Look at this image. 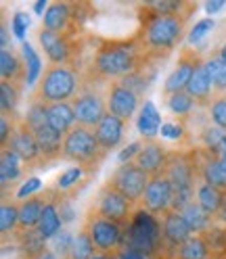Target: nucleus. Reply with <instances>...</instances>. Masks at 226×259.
Returning a JSON list of instances; mask_svg holds the SVG:
<instances>
[{
	"label": "nucleus",
	"mask_w": 226,
	"mask_h": 259,
	"mask_svg": "<svg viewBox=\"0 0 226 259\" xmlns=\"http://www.w3.org/2000/svg\"><path fill=\"white\" fill-rule=\"evenodd\" d=\"M96 255V247L86 230V226L78 230V234L73 236L71 242V251H69V259H92Z\"/></svg>",
	"instance_id": "4c0bfd02"
},
{
	"label": "nucleus",
	"mask_w": 226,
	"mask_h": 259,
	"mask_svg": "<svg viewBox=\"0 0 226 259\" xmlns=\"http://www.w3.org/2000/svg\"><path fill=\"white\" fill-rule=\"evenodd\" d=\"M11 23H13V34L17 36L19 40H23V38H25V31H27V27H29V15L23 13V11H17Z\"/></svg>",
	"instance_id": "a18cd8bd"
},
{
	"label": "nucleus",
	"mask_w": 226,
	"mask_h": 259,
	"mask_svg": "<svg viewBox=\"0 0 226 259\" xmlns=\"http://www.w3.org/2000/svg\"><path fill=\"white\" fill-rule=\"evenodd\" d=\"M159 222H161V249L170 247L176 253V249L193 236L189 224H186V220L182 218L180 211L170 209L168 213H164L159 218Z\"/></svg>",
	"instance_id": "f3484780"
},
{
	"label": "nucleus",
	"mask_w": 226,
	"mask_h": 259,
	"mask_svg": "<svg viewBox=\"0 0 226 259\" xmlns=\"http://www.w3.org/2000/svg\"><path fill=\"white\" fill-rule=\"evenodd\" d=\"M199 140H201V149L212 153L214 157H220L226 151V130H222L214 123H209L201 130Z\"/></svg>",
	"instance_id": "7c9ffc66"
},
{
	"label": "nucleus",
	"mask_w": 226,
	"mask_h": 259,
	"mask_svg": "<svg viewBox=\"0 0 226 259\" xmlns=\"http://www.w3.org/2000/svg\"><path fill=\"white\" fill-rule=\"evenodd\" d=\"M80 9L82 5H67V3H53L46 7V13L42 15V27L55 34H73V23L80 17Z\"/></svg>",
	"instance_id": "4468645a"
},
{
	"label": "nucleus",
	"mask_w": 226,
	"mask_h": 259,
	"mask_svg": "<svg viewBox=\"0 0 226 259\" xmlns=\"http://www.w3.org/2000/svg\"><path fill=\"white\" fill-rule=\"evenodd\" d=\"M15 232H19V205L5 199L0 207V234L7 238Z\"/></svg>",
	"instance_id": "c9c22d12"
},
{
	"label": "nucleus",
	"mask_w": 226,
	"mask_h": 259,
	"mask_svg": "<svg viewBox=\"0 0 226 259\" xmlns=\"http://www.w3.org/2000/svg\"><path fill=\"white\" fill-rule=\"evenodd\" d=\"M0 34H3V38H0V51H5V48H9V44H11V38H9V25H7V19H3V29H0Z\"/></svg>",
	"instance_id": "603ef678"
},
{
	"label": "nucleus",
	"mask_w": 226,
	"mask_h": 259,
	"mask_svg": "<svg viewBox=\"0 0 226 259\" xmlns=\"http://www.w3.org/2000/svg\"><path fill=\"white\" fill-rule=\"evenodd\" d=\"M220 259H226V245H224V253H222V257Z\"/></svg>",
	"instance_id": "680f3d73"
},
{
	"label": "nucleus",
	"mask_w": 226,
	"mask_h": 259,
	"mask_svg": "<svg viewBox=\"0 0 226 259\" xmlns=\"http://www.w3.org/2000/svg\"><path fill=\"white\" fill-rule=\"evenodd\" d=\"M166 107H168V111L172 113V115H176V117H189L191 113L197 109V103H195V99H193L186 90H182V92H176V94L168 96Z\"/></svg>",
	"instance_id": "58836bf2"
},
{
	"label": "nucleus",
	"mask_w": 226,
	"mask_h": 259,
	"mask_svg": "<svg viewBox=\"0 0 226 259\" xmlns=\"http://www.w3.org/2000/svg\"><path fill=\"white\" fill-rule=\"evenodd\" d=\"M214 25H216V23H214V19H212V17L197 21V23H195V27H193V29H191V34H189V42H191V44H197L199 40H203V38L209 34V31L214 29Z\"/></svg>",
	"instance_id": "c03bdc74"
},
{
	"label": "nucleus",
	"mask_w": 226,
	"mask_h": 259,
	"mask_svg": "<svg viewBox=\"0 0 226 259\" xmlns=\"http://www.w3.org/2000/svg\"><path fill=\"white\" fill-rule=\"evenodd\" d=\"M149 174H144L134 161L130 163H122L113 169V174L109 176L107 184L111 188H116L118 192H122L128 201H132L134 205L142 201L144 197V190H147L149 184Z\"/></svg>",
	"instance_id": "6e6552de"
},
{
	"label": "nucleus",
	"mask_w": 226,
	"mask_h": 259,
	"mask_svg": "<svg viewBox=\"0 0 226 259\" xmlns=\"http://www.w3.org/2000/svg\"><path fill=\"white\" fill-rule=\"evenodd\" d=\"M34 136L38 140V147H40L44 163H51V161H57V159L63 157V138L65 136H61L55 127L44 125V127L36 130Z\"/></svg>",
	"instance_id": "5701e85b"
},
{
	"label": "nucleus",
	"mask_w": 226,
	"mask_h": 259,
	"mask_svg": "<svg viewBox=\"0 0 226 259\" xmlns=\"http://www.w3.org/2000/svg\"><path fill=\"white\" fill-rule=\"evenodd\" d=\"M161 125L164 123H161V115L155 109V105L151 101H144V105L140 107V113H138V121H136V127H138L142 140H155Z\"/></svg>",
	"instance_id": "bb28decb"
},
{
	"label": "nucleus",
	"mask_w": 226,
	"mask_h": 259,
	"mask_svg": "<svg viewBox=\"0 0 226 259\" xmlns=\"http://www.w3.org/2000/svg\"><path fill=\"white\" fill-rule=\"evenodd\" d=\"M59 207V213H61V220L63 222H71L73 220V211H71V205L69 203H57Z\"/></svg>",
	"instance_id": "3c124183"
},
{
	"label": "nucleus",
	"mask_w": 226,
	"mask_h": 259,
	"mask_svg": "<svg viewBox=\"0 0 226 259\" xmlns=\"http://www.w3.org/2000/svg\"><path fill=\"white\" fill-rule=\"evenodd\" d=\"M222 7H224V0H214V3H207V5H205V11L212 15V13H218Z\"/></svg>",
	"instance_id": "5fc2aeb1"
},
{
	"label": "nucleus",
	"mask_w": 226,
	"mask_h": 259,
	"mask_svg": "<svg viewBox=\"0 0 226 259\" xmlns=\"http://www.w3.org/2000/svg\"><path fill=\"white\" fill-rule=\"evenodd\" d=\"M203 61H205V59L201 57L199 51L182 48L178 61H176V65H174V69L170 71V75L166 77V82H164V88H161V94H164V99H168V96H172V94H176V92L186 90L193 73L197 71V67H199Z\"/></svg>",
	"instance_id": "9b49d317"
},
{
	"label": "nucleus",
	"mask_w": 226,
	"mask_h": 259,
	"mask_svg": "<svg viewBox=\"0 0 226 259\" xmlns=\"http://www.w3.org/2000/svg\"><path fill=\"white\" fill-rule=\"evenodd\" d=\"M149 61L151 59L144 55L136 36L130 40H107L96 48L88 79L94 84L120 82V79L134 73Z\"/></svg>",
	"instance_id": "f257e3e1"
},
{
	"label": "nucleus",
	"mask_w": 226,
	"mask_h": 259,
	"mask_svg": "<svg viewBox=\"0 0 226 259\" xmlns=\"http://www.w3.org/2000/svg\"><path fill=\"white\" fill-rule=\"evenodd\" d=\"M80 88H82V82H80L73 65H46L36 84V90L31 92V99L46 105L71 103Z\"/></svg>",
	"instance_id": "7ed1b4c3"
},
{
	"label": "nucleus",
	"mask_w": 226,
	"mask_h": 259,
	"mask_svg": "<svg viewBox=\"0 0 226 259\" xmlns=\"http://www.w3.org/2000/svg\"><path fill=\"white\" fill-rule=\"evenodd\" d=\"M212 259H220V257H212Z\"/></svg>",
	"instance_id": "e2e57ef3"
},
{
	"label": "nucleus",
	"mask_w": 226,
	"mask_h": 259,
	"mask_svg": "<svg viewBox=\"0 0 226 259\" xmlns=\"http://www.w3.org/2000/svg\"><path fill=\"white\" fill-rule=\"evenodd\" d=\"M19 123H21V119L0 113V147H3V149L9 147V142H11L13 134L17 132V125H19Z\"/></svg>",
	"instance_id": "79ce46f5"
},
{
	"label": "nucleus",
	"mask_w": 226,
	"mask_h": 259,
	"mask_svg": "<svg viewBox=\"0 0 226 259\" xmlns=\"http://www.w3.org/2000/svg\"><path fill=\"white\" fill-rule=\"evenodd\" d=\"M7 149H11L15 155H17V157L23 161V165H25L27 169L38 167V165L44 163L42 153H40V147H38V140H36L34 132H31V130L23 123V119H21V123L17 125V132L13 134V138H11V142H9Z\"/></svg>",
	"instance_id": "2eb2a0df"
},
{
	"label": "nucleus",
	"mask_w": 226,
	"mask_h": 259,
	"mask_svg": "<svg viewBox=\"0 0 226 259\" xmlns=\"http://www.w3.org/2000/svg\"><path fill=\"white\" fill-rule=\"evenodd\" d=\"M207 115H209V119H212L214 125L226 130V94L216 96V99L212 101V105L207 107Z\"/></svg>",
	"instance_id": "a19ab883"
},
{
	"label": "nucleus",
	"mask_w": 226,
	"mask_h": 259,
	"mask_svg": "<svg viewBox=\"0 0 226 259\" xmlns=\"http://www.w3.org/2000/svg\"><path fill=\"white\" fill-rule=\"evenodd\" d=\"M216 224H220V226H224L226 228V197H224V203H222V207H220V211L216 213Z\"/></svg>",
	"instance_id": "864d4df0"
},
{
	"label": "nucleus",
	"mask_w": 226,
	"mask_h": 259,
	"mask_svg": "<svg viewBox=\"0 0 226 259\" xmlns=\"http://www.w3.org/2000/svg\"><path fill=\"white\" fill-rule=\"evenodd\" d=\"M224 197H226V192L214 188V186H209L205 182H199L197 188H195V201L197 205L203 209V211H207L212 218H216V213L220 211V207L224 203Z\"/></svg>",
	"instance_id": "cd10ccee"
},
{
	"label": "nucleus",
	"mask_w": 226,
	"mask_h": 259,
	"mask_svg": "<svg viewBox=\"0 0 226 259\" xmlns=\"http://www.w3.org/2000/svg\"><path fill=\"white\" fill-rule=\"evenodd\" d=\"M34 11H36L38 15L44 11V0H38V3H36V7H34ZM44 13H46V11H44Z\"/></svg>",
	"instance_id": "4d7b16f0"
},
{
	"label": "nucleus",
	"mask_w": 226,
	"mask_h": 259,
	"mask_svg": "<svg viewBox=\"0 0 226 259\" xmlns=\"http://www.w3.org/2000/svg\"><path fill=\"white\" fill-rule=\"evenodd\" d=\"M126 247H132L147 257L161 251V222L140 207L126 228Z\"/></svg>",
	"instance_id": "39448f33"
},
{
	"label": "nucleus",
	"mask_w": 226,
	"mask_h": 259,
	"mask_svg": "<svg viewBox=\"0 0 226 259\" xmlns=\"http://www.w3.org/2000/svg\"><path fill=\"white\" fill-rule=\"evenodd\" d=\"M23 161L11 149L0 151V184H3V192H7L9 184H15L23 176Z\"/></svg>",
	"instance_id": "a878e982"
},
{
	"label": "nucleus",
	"mask_w": 226,
	"mask_h": 259,
	"mask_svg": "<svg viewBox=\"0 0 226 259\" xmlns=\"http://www.w3.org/2000/svg\"><path fill=\"white\" fill-rule=\"evenodd\" d=\"M107 153L101 149V144L96 142L94 130L76 125L69 134L63 138V159L76 163V167H82L84 171H94L103 163Z\"/></svg>",
	"instance_id": "20e7f679"
},
{
	"label": "nucleus",
	"mask_w": 226,
	"mask_h": 259,
	"mask_svg": "<svg viewBox=\"0 0 226 259\" xmlns=\"http://www.w3.org/2000/svg\"><path fill=\"white\" fill-rule=\"evenodd\" d=\"M84 176V169L82 167H69L65 169L59 178H57V184H55V190H67L71 186H76Z\"/></svg>",
	"instance_id": "37998d69"
},
{
	"label": "nucleus",
	"mask_w": 226,
	"mask_h": 259,
	"mask_svg": "<svg viewBox=\"0 0 226 259\" xmlns=\"http://www.w3.org/2000/svg\"><path fill=\"white\" fill-rule=\"evenodd\" d=\"M193 155H195V165L199 171V182H205L209 186L226 192V169L220 163V159L203 149L193 151Z\"/></svg>",
	"instance_id": "6ab92c4d"
},
{
	"label": "nucleus",
	"mask_w": 226,
	"mask_h": 259,
	"mask_svg": "<svg viewBox=\"0 0 226 259\" xmlns=\"http://www.w3.org/2000/svg\"><path fill=\"white\" fill-rule=\"evenodd\" d=\"M174 259H176V257H174Z\"/></svg>",
	"instance_id": "0e129e2a"
},
{
	"label": "nucleus",
	"mask_w": 226,
	"mask_h": 259,
	"mask_svg": "<svg viewBox=\"0 0 226 259\" xmlns=\"http://www.w3.org/2000/svg\"><path fill=\"white\" fill-rule=\"evenodd\" d=\"M17 240H19V251L27 259H40V257H44L48 253L46 251V240L38 234V230L17 232Z\"/></svg>",
	"instance_id": "2f4dec72"
},
{
	"label": "nucleus",
	"mask_w": 226,
	"mask_h": 259,
	"mask_svg": "<svg viewBox=\"0 0 226 259\" xmlns=\"http://www.w3.org/2000/svg\"><path fill=\"white\" fill-rule=\"evenodd\" d=\"M124 132H126V121H122L116 115H111V113H107V115L101 119V123L94 127L96 142L101 144V149L105 153L120 147L122 140H124Z\"/></svg>",
	"instance_id": "412c9836"
},
{
	"label": "nucleus",
	"mask_w": 226,
	"mask_h": 259,
	"mask_svg": "<svg viewBox=\"0 0 226 259\" xmlns=\"http://www.w3.org/2000/svg\"><path fill=\"white\" fill-rule=\"evenodd\" d=\"M61 213H59V207H57V199L51 201L46 207H44V213H42V220L38 224V234L44 238V240H53L59 232H61Z\"/></svg>",
	"instance_id": "c85d7f7f"
},
{
	"label": "nucleus",
	"mask_w": 226,
	"mask_h": 259,
	"mask_svg": "<svg viewBox=\"0 0 226 259\" xmlns=\"http://www.w3.org/2000/svg\"><path fill=\"white\" fill-rule=\"evenodd\" d=\"M38 42L46 53L48 65H73V44L71 36L55 34L44 27L38 29Z\"/></svg>",
	"instance_id": "ddd939ff"
},
{
	"label": "nucleus",
	"mask_w": 226,
	"mask_h": 259,
	"mask_svg": "<svg viewBox=\"0 0 226 259\" xmlns=\"http://www.w3.org/2000/svg\"><path fill=\"white\" fill-rule=\"evenodd\" d=\"M55 194H57V190H46V192L31 194V197L19 201V232L38 228L42 213H44V207L51 201H55Z\"/></svg>",
	"instance_id": "a211bd4d"
},
{
	"label": "nucleus",
	"mask_w": 226,
	"mask_h": 259,
	"mask_svg": "<svg viewBox=\"0 0 226 259\" xmlns=\"http://www.w3.org/2000/svg\"><path fill=\"white\" fill-rule=\"evenodd\" d=\"M138 103H140L138 96L130 88H126L122 82L109 84V88H107V113H111V115H116L128 123L134 117Z\"/></svg>",
	"instance_id": "dca6fc26"
},
{
	"label": "nucleus",
	"mask_w": 226,
	"mask_h": 259,
	"mask_svg": "<svg viewBox=\"0 0 226 259\" xmlns=\"http://www.w3.org/2000/svg\"><path fill=\"white\" fill-rule=\"evenodd\" d=\"M180 213L186 220V224H189V228H191L193 234H203L207 228H212V226L216 224V220L209 215L207 211H203V209L197 205V201H193L191 205H186Z\"/></svg>",
	"instance_id": "c756f323"
},
{
	"label": "nucleus",
	"mask_w": 226,
	"mask_h": 259,
	"mask_svg": "<svg viewBox=\"0 0 226 259\" xmlns=\"http://www.w3.org/2000/svg\"><path fill=\"white\" fill-rule=\"evenodd\" d=\"M86 230L96 247V253H107V255H118L126 247V226L107 220L94 209L88 211V218L84 222Z\"/></svg>",
	"instance_id": "423d86ee"
},
{
	"label": "nucleus",
	"mask_w": 226,
	"mask_h": 259,
	"mask_svg": "<svg viewBox=\"0 0 226 259\" xmlns=\"http://www.w3.org/2000/svg\"><path fill=\"white\" fill-rule=\"evenodd\" d=\"M176 259H212V251H209L207 242L201 234H193L186 242L176 249Z\"/></svg>",
	"instance_id": "473e14b6"
},
{
	"label": "nucleus",
	"mask_w": 226,
	"mask_h": 259,
	"mask_svg": "<svg viewBox=\"0 0 226 259\" xmlns=\"http://www.w3.org/2000/svg\"><path fill=\"white\" fill-rule=\"evenodd\" d=\"M0 79L19 86L25 84V63L13 48L0 51Z\"/></svg>",
	"instance_id": "b1692460"
},
{
	"label": "nucleus",
	"mask_w": 226,
	"mask_h": 259,
	"mask_svg": "<svg viewBox=\"0 0 226 259\" xmlns=\"http://www.w3.org/2000/svg\"><path fill=\"white\" fill-rule=\"evenodd\" d=\"M189 15H161L151 11L147 5L140 7V29L136 40L151 61L166 57L178 46L184 36V25Z\"/></svg>",
	"instance_id": "f03ea898"
},
{
	"label": "nucleus",
	"mask_w": 226,
	"mask_h": 259,
	"mask_svg": "<svg viewBox=\"0 0 226 259\" xmlns=\"http://www.w3.org/2000/svg\"><path fill=\"white\" fill-rule=\"evenodd\" d=\"M90 209H94L96 213H101L107 220H113V222L126 226V228H128V224L132 222V218L136 213L134 211V203L128 201L122 192H118L116 188H111L109 184H105L99 190V197H96V201H94V205Z\"/></svg>",
	"instance_id": "9d476101"
},
{
	"label": "nucleus",
	"mask_w": 226,
	"mask_h": 259,
	"mask_svg": "<svg viewBox=\"0 0 226 259\" xmlns=\"http://www.w3.org/2000/svg\"><path fill=\"white\" fill-rule=\"evenodd\" d=\"M21 59L25 63V84L27 86H34L38 79H40L42 71H44L42 69V61H40L38 53L31 48V44H27V42L21 44Z\"/></svg>",
	"instance_id": "f704fd0d"
},
{
	"label": "nucleus",
	"mask_w": 226,
	"mask_h": 259,
	"mask_svg": "<svg viewBox=\"0 0 226 259\" xmlns=\"http://www.w3.org/2000/svg\"><path fill=\"white\" fill-rule=\"evenodd\" d=\"M166 178L172 182L174 192H195L199 184V171L195 165L193 153H178L172 151L166 165Z\"/></svg>",
	"instance_id": "1a4fd4ad"
},
{
	"label": "nucleus",
	"mask_w": 226,
	"mask_h": 259,
	"mask_svg": "<svg viewBox=\"0 0 226 259\" xmlns=\"http://www.w3.org/2000/svg\"><path fill=\"white\" fill-rule=\"evenodd\" d=\"M218 159H220V163H222V165H224V169H226V151H224V153H222Z\"/></svg>",
	"instance_id": "bf43d9fd"
},
{
	"label": "nucleus",
	"mask_w": 226,
	"mask_h": 259,
	"mask_svg": "<svg viewBox=\"0 0 226 259\" xmlns=\"http://www.w3.org/2000/svg\"><path fill=\"white\" fill-rule=\"evenodd\" d=\"M168 157H170V151H166V147L159 140H142V149H140L138 157L134 159V163L144 174L159 176L166 171Z\"/></svg>",
	"instance_id": "aec40b11"
},
{
	"label": "nucleus",
	"mask_w": 226,
	"mask_h": 259,
	"mask_svg": "<svg viewBox=\"0 0 226 259\" xmlns=\"http://www.w3.org/2000/svg\"><path fill=\"white\" fill-rule=\"evenodd\" d=\"M23 123L36 132V130L48 125V105L46 103H40L36 99H29V105H27V111L23 115Z\"/></svg>",
	"instance_id": "ea45409f"
},
{
	"label": "nucleus",
	"mask_w": 226,
	"mask_h": 259,
	"mask_svg": "<svg viewBox=\"0 0 226 259\" xmlns=\"http://www.w3.org/2000/svg\"><path fill=\"white\" fill-rule=\"evenodd\" d=\"M140 149H142V142H132V144H128V147L120 153V165H122V163H130V161H134V159L138 157Z\"/></svg>",
	"instance_id": "09e8293b"
},
{
	"label": "nucleus",
	"mask_w": 226,
	"mask_h": 259,
	"mask_svg": "<svg viewBox=\"0 0 226 259\" xmlns=\"http://www.w3.org/2000/svg\"><path fill=\"white\" fill-rule=\"evenodd\" d=\"M40 186H42V182L38 180V178H29V180H27V182H23V186L17 190V199H19V201H23V199L31 197V192H38V190H40Z\"/></svg>",
	"instance_id": "de8ad7c7"
},
{
	"label": "nucleus",
	"mask_w": 226,
	"mask_h": 259,
	"mask_svg": "<svg viewBox=\"0 0 226 259\" xmlns=\"http://www.w3.org/2000/svg\"><path fill=\"white\" fill-rule=\"evenodd\" d=\"M205 67H207L209 77H212L214 92H216L218 96L226 94V63L220 59V55H209V57H205Z\"/></svg>",
	"instance_id": "e433bc0d"
},
{
	"label": "nucleus",
	"mask_w": 226,
	"mask_h": 259,
	"mask_svg": "<svg viewBox=\"0 0 226 259\" xmlns=\"http://www.w3.org/2000/svg\"><path fill=\"white\" fill-rule=\"evenodd\" d=\"M218 55H220V59L226 63V40H224V44H222V48H220V51H218Z\"/></svg>",
	"instance_id": "13d9d810"
},
{
	"label": "nucleus",
	"mask_w": 226,
	"mask_h": 259,
	"mask_svg": "<svg viewBox=\"0 0 226 259\" xmlns=\"http://www.w3.org/2000/svg\"><path fill=\"white\" fill-rule=\"evenodd\" d=\"M174 203V186L172 182L166 178V174H159V176H151L149 178V184L147 190H144V197L140 201L144 211L153 213L155 218L168 213L172 209Z\"/></svg>",
	"instance_id": "f8f14e48"
},
{
	"label": "nucleus",
	"mask_w": 226,
	"mask_h": 259,
	"mask_svg": "<svg viewBox=\"0 0 226 259\" xmlns=\"http://www.w3.org/2000/svg\"><path fill=\"white\" fill-rule=\"evenodd\" d=\"M92 259H118V255H107V253H96Z\"/></svg>",
	"instance_id": "6e6d98bb"
},
{
	"label": "nucleus",
	"mask_w": 226,
	"mask_h": 259,
	"mask_svg": "<svg viewBox=\"0 0 226 259\" xmlns=\"http://www.w3.org/2000/svg\"><path fill=\"white\" fill-rule=\"evenodd\" d=\"M118 259H149V257L144 253H140V251H136V249H132V247H124L118 253Z\"/></svg>",
	"instance_id": "8fccbe9b"
},
{
	"label": "nucleus",
	"mask_w": 226,
	"mask_h": 259,
	"mask_svg": "<svg viewBox=\"0 0 226 259\" xmlns=\"http://www.w3.org/2000/svg\"><path fill=\"white\" fill-rule=\"evenodd\" d=\"M19 99H21V86L0 79V113L17 117Z\"/></svg>",
	"instance_id": "72a5a7b5"
},
{
	"label": "nucleus",
	"mask_w": 226,
	"mask_h": 259,
	"mask_svg": "<svg viewBox=\"0 0 226 259\" xmlns=\"http://www.w3.org/2000/svg\"><path fill=\"white\" fill-rule=\"evenodd\" d=\"M186 92L195 99L197 107H209L212 101L216 99V92H214V84H212V77L207 73V67H205V61L197 67V71L193 73L191 82L186 86Z\"/></svg>",
	"instance_id": "4be33fe9"
},
{
	"label": "nucleus",
	"mask_w": 226,
	"mask_h": 259,
	"mask_svg": "<svg viewBox=\"0 0 226 259\" xmlns=\"http://www.w3.org/2000/svg\"><path fill=\"white\" fill-rule=\"evenodd\" d=\"M182 134H184V127L178 121H168V123L161 125V136H166L170 140H178Z\"/></svg>",
	"instance_id": "49530a36"
},
{
	"label": "nucleus",
	"mask_w": 226,
	"mask_h": 259,
	"mask_svg": "<svg viewBox=\"0 0 226 259\" xmlns=\"http://www.w3.org/2000/svg\"><path fill=\"white\" fill-rule=\"evenodd\" d=\"M48 125L55 127L61 136L69 134L71 130L78 125V119H76V113H73L71 103L48 105Z\"/></svg>",
	"instance_id": "393cba45"
},
{
	"label": "nucleus",
	"mask_w": 226,
	"mask_h": 259,
	"mask_svg": "<svg viewBox=\"0 0 226 259\" xmlns=\"http://www.w3.org/2000/svg\"><path fill=\"white\" fill-rule=\"evenodd\" d=\"M71 107L76 113L78 125L94 130L107 115V94H103L96 88L94 82L86 79V84H82L80 92L76 94V99L71 101Z\"/></svg>",
	"instance_id": "0eeeda50"
},
{
	"label": "nucleus",
	"mask_w": 226,
	"mask_h": 259,
	"mask_svg": "<svg viewBox=\"0 0 226 259\" xmlns=\"http://www.w3.org/2000/svg\"><path fill=\"white\" fill-rule=\"evenodd\" d=\"M40 259H55V255H53V253H51V251H48V253H46V255H44V257H40Z\"/></svg>",
	"instance_id": "052dcab7"
}]
</instances>
